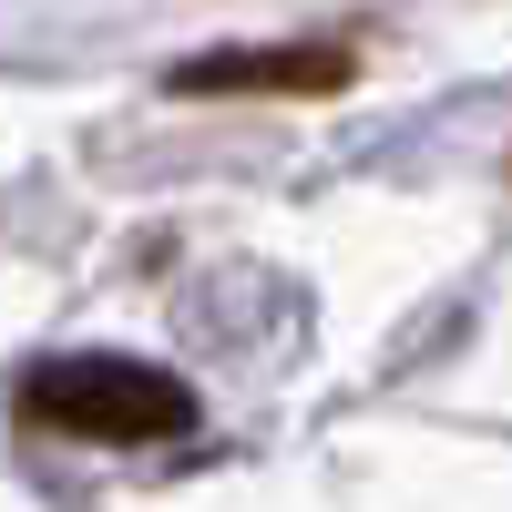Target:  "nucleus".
<instances>
[{"label": "nucleus", "mask_w": 512, "mask_h": 512, "mask_svg": "<svg viewBox=\"0 0 512 512\" xmlns=\"http://www.w3.org/2000/svg\"><path fill=\"white\" fill-rule=\"evenodd\" d=\"M21 410L72 431V441H175L195 420L185 379H164L144 359H52L21 379Z\"/></svg>", "instance_id": "1"}, {"label": "nucleus", "mask_w": 512, "mask_h": 512, "mask_svg": "<svg viewBox=\"0 0 512 512\" xmlns=\"http://www.w3.org/2000/svg\"><path fill=\"white\" fill-rule=\"evenodd\" d=\"M328 82H349V52H318V41H297V52L185 62V72H175V93H328Z\"/></svg>", "instance_id": "2"}]
</instances>
